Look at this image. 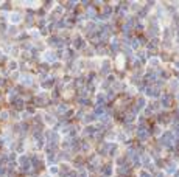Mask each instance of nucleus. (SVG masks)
I'll list each match as a JSON object with an SVG mask.
<instances>
[{
	"label": "nucleus",
	"mask_w": 179,
	"mask_h": 177,
	"mask_svg": "<svg viewBox=\"0 0 179 177\" xmlns=\"http://www.w3.org/2000/svg\"><path fill=\"white\" fill-rule=\"evenodd\" d=\"M142 177H149V174L148 172H142Z\"/></svg>",
	"instance_id": "1"
}]
</instances>
